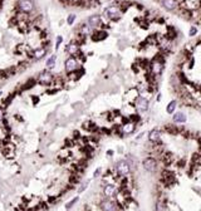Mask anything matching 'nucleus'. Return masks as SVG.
Listing matches in <instances>:
<instances>
[{"label": "nucleus", "mask_w": 201, "mask_h": 211, "mask_svg": "<svg viewBox=\"0 0 201 211\" xmlns=\"http://www.w3.org/2000/svg\"><path fill=\"white\" fill-rule=\"evenodd\" d=\"M114 192H116V187L112 186V185H108V186L104 187V195L107 197L113 196V194H114Z\"/></svg>", "instance_id": "obj_15"}, {"label": "nucleus", "mask_w": 201, "mask_h": 211, "mask_svg": "<svg viewBox=\"0 0 201 211\" xmlns=\"http://www.w3.org/2000/svg\"><path fill=\"white\" fill-rule=\"evenodd\" d=\"M88 24H89V27H98L100 24V17L99 15H92V17H89Z\"/></svg>", "instance_id": "obj_13"}, {"label": "nucleus", "mask_w": 201, "mask_h": 211, "mask_svg": "<svg viewBox=\"0 0 201 211\" xmlns=\"http://www.w3.org/2000/svg\"><path fill=\"white\" fill-rule=\"evenodd\" d=\"M52 81H53V74H50L49 72H43L38 77V82L40 84H43V86H48V84L52 83Z\"/></svg>", "instance_id": "obj_3"}, {"label": "nucleus", "mask_w": 201, "mask_h": 211, "mask_svg": "<svg viewBox=\"0 0 201 211\" xmlns=\"http://www.w3.org/2000/svg\"><path fill=\"white\" fill-rule=\"evenodd\" d=\"M62 40H63V39H62V37H58V38H57V44H55V49H58V48H59V44L62 43Z\"/></svg>", "instance_id": "obj_24"}, {"label": "nucleus", "mask_w": 201, "mask_h": 211, "mask_svg": "<svg viewBox=\"0 0 201 211\" xmlns=\"http://www.w3.org/2000/svg\"><path fill=\"white\" fill-rule=\"evenodd\" d=\"M161 4H162V6L166 9V10H168V11H172V10H175L176 8H177V1L176 0H161Z\"/></svg>", "instance_id": "obj_8"}, {"label": "nucleus", "mask_w": 201, "mask_h": 211, "mask_svg": "<svg viewBox=\"0 0 201 211\" xmlns=\"http://www.w3.org/2000/svg\"><path fill=\"white\" fill-rule=\"evenodd\" d=\"M196 33H197V29H196L195 27H192V28L190 29V37H194Z\"/></svg>", "instance_id": "obj_23"}, {"label": "nucleus", "mask_w": 201, "mask_h": 211, "mask_svg": "<svg viewBox=\"0 0 201 211\" xmlns=\"http://www.w3.org/2000/svg\"><path fill=\"white\" fill-rule=\"evenodd\" d=\"M160 138H161V132L158 130H156V128L148 133V140L151 142H157V141H160Z\"/></svg>", "instance_id": "obj_10"}, {"label": "nucleus", "mask_w": 201, "mask_h": 211, "mask_svg": "<svg viewBox=\"0 0 201 211\" xmlns=\"http://www.w3.org/2000/svg\"><path fill=\"white\" fill-rule=\"evenodd\" d=\"M100 209L102 211H117V206L111 200H104L100 204Z\"/></svg>", "instance_id": "obj_6"}, {"label": "nucleus", "mask_w": 201, "mask_h": 211, "mask_svg": "<svg viewBox=\"0 0 201 211\" xmlns=\"http://www.w3.org/2000/svg\"><path fill=\"white\" fill-rule=\"evenodd\" d=\"M18 8L23 13H30V11H33L34 5H33V1H31V0H19Z\"/></svg>", "instance_id": "obj_2"}, {"label": "nucleus", "mask_w": 201, "mask_h": 211, "mask_svg": "<svg viewBox=\"0 0 201 211\" xmlns=\"http://www.w3.org/2000/svg\"><path fill=\"white\" fill-rule=\"evenodd\" d=\"M152 73L155 74V75H160L162 73V63H160V62H153L152 63Z\"/></svg>", "instance_id": "obj_12"}, {"label": "nucleus", "mask_w": 201, "mask_h": 211, "mask_svg": "<svg viewBox=\"0 0 201 211\" xmlns=\"http://www.w3.org/2000/svg\"><path fill=\"white\" fill-rule=\"evenodd\" d=\"M77 65L78 63L77 61H75V58H73V57H69V58L65 61V71L67 72H73L77 69Z\"/></svg>", "instance_id": "obj_7"}, {"label": "nucleus", "mask_w": 201, "mask_h": 211, "mask_svg": "<svg viewBox=\"0 0 201 211\" xmlns=\"http://www.w3.org/2000/svg\"><path fill=\"white\" fill-rule=\"evenodd\" d=\"M186 114L182 112H176L174 114V117H172V119H174V122H176V123H184V122H186Z\"/></svg>", "instance_id": "obj_11"}, {"label": "nucleus", "mask_w": 201, "mask_h": 211, "mask_svg": "<svg viewBox=\"0 0 201 211\" xmlns=\"http://www.w3.org/2000/svg\"><path fill=\"white\" fill-rule=\"evenodd\" d=\"M143 167H144V170H147V171H150V172H155L157 168V163L152 157H147V158L143 160Z\"/></svg>", "instance_id": "obj_4"}, {"label": "nucleus", "mask_w": 201, "mask_h": 211, "mask_svg": "<svg viewBox=\"0 0 201 211\" xmlns=\"http://www.w3.org/2000/svg\"><path fill=\"white\" fill-rule=\"evenodd\" d=\"M0 96H1V92H0Z\"/></svg>", "instance_id": "obj_27"}, {"label": "nucleus", "mask_w": 201, "mask_h": 211, "mask_svg": "<svg viewBox=\"0 0 201 211\" xmlns=\"http://www.w3.org/2000/svg\"><path fill=\"white\" fill-rule=\"evenodd\" d=\"M116 170H117V174L119 176L128 175V172H130V163H128L127 161H124V160L118 161L117 165H116Z\"/></svg>", "instance_id": "obj_1"}, {"label": "nucleus", "mask_w": 201, "mask_h": 211, "mask_svg": "<svg viewBox=\"0 0 201 211\" xmlns=\"http://www.w3.org/2000/svg\"><path fill=\"white\" fill-rule=\"evenodd\" d=\"M67 52L71 53V54H75L78 52V45L77 44H69L67 47Z\"/></svg>", "instance_id": "obj_18"}, {"label": "nucleus", "mask_w": 201, "mask_h": 211, "mask_svg": "<svg viewBox=\"0 0 201 211\" xmlns=\"http://www.w3.org/2000/svg\"><path fill=\"white\" fill-rule=\"evenodd\" d=\"M82 33H83L84 35H87V34H89V33H91L89 25H83V27H82Z\"/></svg>", "instance_id": "obj_21"}, {"label": "nucleus", "mask_w": 201, "mask_h": 211, "mask_svg": "<svg viewBox=\"0 0 201 211\" xmlns=\"http://www.w3.org/2000/svg\"><path fill=\"white\" fill-rule=\"evenodd\" d=\"M77 201H78V197H74L73 200H72V201H69V202L67 204V205H65V209H67V210H69V209H71V207H73V205H74L75 202H77Z\"/></svg>", "instance_id": "obj_20"}, {"label": "nucleus", "mask_w": 201, "mask_h": 211, "mask_svg": "<svg viewBox=\"0 0 201 211\" xmlns=\"http://www.w3.org/2000/svg\"><path fill=\"white\" fill-rule=\"evenodd\" d=\"M148 99H146L144 97H138L136 99V107L138 111L141 112H146L147 109H148Z\"/></svg>", "instance_id": "obj_5"}, {"label": "nucleus", "mask_w": 201, "mask_h": 211, "mask_svg": "<svg viewBox=\"0 0 201 211\" xmlns=\"http://www.w3.org/2000/svg\"><path fill=\"white\" fill-rule=\"evenodd\" d=\"M104 14H107L109 18H112V19H116V15H118V6H114V5L108 6V8L106 9Z\"/></svg>", "instance_id": "obj_9"}, {"label": "nucleus", "mask_w": 201, "mask_h": 211, "mask_svg": "<svg viewBox=\"0 0 201 211\" xmlns=\"http://www.w3.org/2000/svg\"><path fill=\"white\" fill-rule=\"evenodd\" d=\"M3 119H4V109L0 107V122H1Z\"/></svg>", "instance_id": "obj_25"}, {"label": "nucleus", "mask_w": 201, "mask_h": 211, "mask_svg": "<svg viewBox=\"0 0 201 211\" xmlns=\"http://www.w3.org/2000/svg\"><path fill=\"white\" fill-rule=\"evenodd\" d=\"M55 59H57V57L55 55H52L50 58L47 61V67L48 68H53L54 67V64H55Z\"/></svg>", "instance_id": "obj_19"}, {"label": "nucleus", "mask_w": 201, "mask_h": 211, "mask_svg": "<svg viewBox=\"0 0 201 211\" xmlns=\"http://www.w3.org/2000/svg\"><path fill=\"white\" fill-rule=\"evenodd\" d=\"M45 53H47V50L44 48H38V49H35L33 52V55H34V58H35V59H40V58H43V57L45 55Z\"/></svg>", "instance_id": "obj_14"}, {"label": "nucleus", "mask_w": 201, "mask_h": 211, "mask_svg": "<svg viewBox=\"0 0 201 211\" xmlns=\"http://www.w3.org/2000/svg\"><path fill=\"white\" fill-rule=\"evenodd\" d=\"M176 106H177V102L176 101H171V102L168 103V106H167V108H166V112L167 113H174L175 112V109H176Z\"/></svg>", "instance_id": "obj_17"}, {"label": "nucleus", "mask_w": 201, "mask_h": 211, "mask_svg": "<svg viewBox=\"0 0 201 211\" xmlns=\"http://www.w3.org/2000/svg\"><path fill=\"white\" fill-rule=\"evenodd\" d=\"M122 131H123V133H126V134L132 133V132L134 131V124H133V123H127V124H124L123 127H122Z\"/></svg>", "instance_id": "obj_16"}, {"label": "nucleus", "mask_w": 201, "mask_h": 211, "mask_svg": "<svg viewBox=\"0 0 201 211\" xmlns=\"http://www.w3.org/2000/svg\"><path fill=\"white\" fill-rule=\"evenodd\" d=\"M99 174H100V168H98L97 171H94V177H96V176H98Z\"/></svg>", "instance_id": "obj_26"}, {"label": "nucleus", "mask_w": 201, "mask_h": 211, "mask_svg": "<svg viewBox=\"0 0 201 211\" xmlns=\"http://www.w3.org/2000/svg\"><path fill=\"white\" fill-rule=\"evenodd\" d=\"M74 20H75V15H74V14H71V15L68 17V19H67V23H68L69 25H72V24L74 23Z\"/></svg>", "instance_id": "obj_22"}]
</instances>
